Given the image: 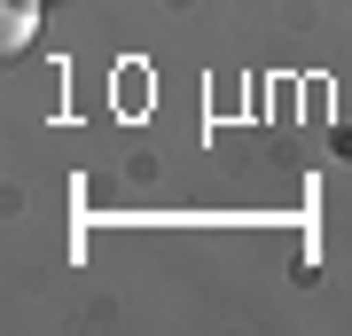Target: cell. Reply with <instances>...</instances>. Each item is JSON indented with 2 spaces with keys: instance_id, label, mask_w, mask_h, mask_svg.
<instances>
[{
  "instance_id": "6da1fadb",
  "label": "cell",
  "mask_w": 352,
  "mask_h": 336,
  "mask_svg": "<svg viewBox=\"0 0 352 336\" xmlns=\"http://www.w3.org/2000/svg\"><path fill=\"white\" fill-rule=\"evenodd\" d=\"M32 24H39V0H8V8H0V39H8V47H24Z\"/></svg>"
}]
</instances>
